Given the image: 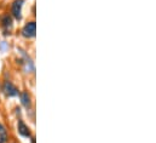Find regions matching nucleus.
<instances>
[{
    "label": "nucleus",
    "instance_id": "10",
    "mask_svg": "<svg viewBox=\"0 0 156 143\" xmlns=\"http://www.w3.org/2000/svg\"><path fill=\"white\" fill-rule=\"evenodd\" d=\"M29 141H30V143H37V140H35V136L33 135L30 138H29Z\"/></svg>",
    "mask_w": 156,
    "mask_h": 143
},
{
    "label": "nucleus",
    "instance_id": "6",
    "mask_svg": "<svg viewBox=\"0 0 156 143\" xmlns=\"http://www.w3.org/2000/svg\"><path fill=\"white\" fill-rule=\"evenodd\" d=\"M16 131H17V134H18L22 138H26V140H29V138L34 135L32 127L24 121L23 118H18V119H17V123H16Z\"/></svg>",
    "mask_w": 156,
    "mask_h": 143
},
{
    "label": "nucleus",
    "instance_id": "7",
    "mask_svg": "<svg viewBox=\"0 0 156 143\" xmlns=\"http://www.w3.org/2000/svg\"><path fill=\"white\" fill-rule=\"evenodd\" d=\"M18 98H20V103H21V107L24 108L26 112H29L33 108V96L32 94L29 92V90H21L20 91V95H18Z\"/></svg>",
    "mask_w": 156,
    "mask_h": 143
},
{
    "label": "nucleus",
    "instance_id": "12",
    "mask_svg": "<svg viewBox=\"0 0 156 143\" xmlns=\"http://www.w3.org/2000/svg\"><path fill=\"white\" fill-rule=\"evenodd\" d=\"M0 87H1V79H0Z\"/></svg>",
    "mask_w": 156,
    "mask_h": 143
},
{
    "label": "nucleus",
    "instance_id": "3",
    "mask_svg": "<svg viewBox=\"0 0 156 143\" xmlns=\"http://www.w3.org/2000/svg\"><path fill=\"white\" fill-rule=\"evenodd\" d=\"M20 89L18 86L9 78H5L1 80V87H0V94L5 98H15L18 97L20 95Z\"/></svg>",
    "mask_w": 156,
    "mask_h": 143
},
{
    "label": "nucleus",
    "instance_id": "8",
    "mask_svg": "<svg viewBox=\"0 0 156 143\" xmlns=\"http://www.w3.org/2000/svg\"><path fill=\"white\" fill-rule=\"evenodd\" d=\"M10 138V130L7 129V126L0 121V142L1 143H9Z\"/></svg>",
    "mask_w": 156,
    "mask_h": 143
},
{
    "label": "nucleus",
    "instance_id": "1",
    "mask_svg": "<svg viewBox=\"0 0 156 143\" xmlns=\"http://www.w3.org/2000/svg\"><path fill=\"white\" fill-rule=\"evenodd\" d=\"M18 57H17V64H20L22 73L26 75H34L35 74V64L30 55L23 50V49H17Z\"/></svg>",
    "mask_w": 156,
    "mask_h": 143
},
{
    "label": "nucleus",
    "instance_id": "2",
    "mask_svg": "<svg viewBox=\"0 0 156 143\" xmlns=\"http://www.w3.org/2000/svg\"><path fill=\"white\" fill-rule=\"evenodd\" d=\"M0 31L4 38H9L13 34L15 31V20L9 11L0 13Z\"/></svg>",
    "mask_w": 156,
    "mask_h": 143
},
{
    "label": "nucleus",
    "instance_id": "4",
    "mask_svg": "<svg viewBox=\"0 0 156 143\" xmlns=\"http://www.w3.org/2000/svg\"><path fill=\"white\" fill-rule=\"evenodd\" d=\"M26 0H12L10 2V15L13 17L15 22H21L23 20V7Z\"/></svg>",
    "mask_w": 156,
    "mask_h": 143
},
{
    "label": "nucleus",
    "instance_id": "9",
    "mask_svg": "<svg viewBox=\"0 0 156 143\" xmlns=\"http://www.w3.org/2000/svg\"><path fill=\"white\" fill-rule=\"evenodd\" d=\"M15 114H16V116H17V119L18 118H22V107H15Z\"/></svg>",
    "mask_w": 156,
    "mask_h": 143
},
{
    "label": "nucleus",
    "instance_id": "11",
    "mask_svg": "<svg viewBox=\"0 0 156 143\" xmlns=\"http://www.w3.org/2000/svg\"><path fill=\"white\" fill-rule=\"evenodd\" d=\"M9 143H18V142H17V141H12V140H10Z\"/></svg>",
    "mask_w": 156,
    "mask_h": 143
},
{
    "label": "nucleus",
    "instance_id": "5",
    "mask_svg": "<svg viewBox=\"0 0 156 143\" xmlns=\"http://www.w3.org/2000/svg\"><path fill=\"white\" fill-rule=\"evenodd\" d=\"M20 34H21V36H22L23 39H26V40H32V39H34V38L37 36V22H35L34 20L27 21V22L22 26V28H21V31H20Z\"/></svg>",
    "mask_w": 156,
    "mask_h": 143
},
{
    "label": "nucleus",
    "instance_id": "13",
    "mask_svg": "<svg viewBox=\"0 0 156 143\" xmlns=\"http://www.w3.org/2000/svg\"><path fill=\"white\" fill-rule=\"evenodd\" d=\"M0 143H1V142H0Z\"/></svg>",
    "mask_w": 156,
    "mask_h": 143
}]
</instances>
